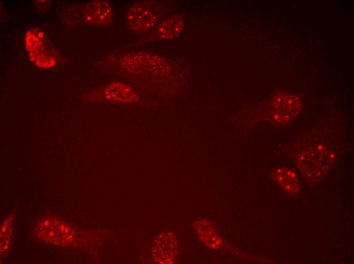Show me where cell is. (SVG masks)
I'll return each mask as SVG.
<instances>
[{"label":"cell","mask_w":354,"mask_h":264,"mask_svg":"<svg viewBox=\"0 0 354 264\" xmlns=\"http://www.w3.org/2000/svg\"><path fill=\"white\" fill-rule=\"evenodd\" d=\"M86 22L94 26H105L110 23L113 12L110 5L102 0L90 2L84 10Z\"/></svg>","instance_id":"cell-4"},{"label":"cell","mask_w":354,"mask_h":264,"mask_svg":"<svg viewBox=\"0 0 354 264\" xmlns=\"http://www.w3.org/2000/svg\"><path fill=\"white\" fill-rule=\"evenodd\" d=\"M335 160L332 151L327 147L320 145L300 152L297 157V165L306 181L316 182L331 170Z\"/></svg>","instance_id":"cell-1"},{"label":"cell","mask_w":354,"mask_h":264,"mask_svg":"<svg viewBox=\"0 0 354 264\" xmlns=\"http://www.w3.org/2000/svg\"><path fill=\"white\" fill-rule=\"evenodd\" d=\"M184 23L178 17H171L163 22L156 31L157 38L161 40L173 39L181 34Z\"/></svg>","instance_id":"cell-8"},{"label":"cell","mask_w":354,"mask_h":264,"mask_svg":"<svg viewBox=\"0 0 354 264\" xmlns=\"http://www.w3.org/2000/svg\"><path fill=\"white\" fill-rule=\"evenodd\" d=\"M107 97L112 101L131 102L138 100L134 91L126 85L120 82L113 83L106 90Z\"/></svg>","instance_id":"cell-7"},{"label":"cell","mask_w":354,"mask_h":264,"mask_svg":"<svg viewBox=\"0 0 354 264\" xmlns=\"http://www.w3.org/2000/svg\"><path fill=\"white\" fill-rule=\"evenodd\" d=\"M273 106L275 120L284 123L291 120L298 114L301 108V102L296 94L282 92L275 96Z\"/></svg>","instance_id":"cell-3"},{"label":"cell","mask_w":354,"mask_h":264,"mask_svg":"<svg viewBox=\"0 0 354 264\" xmlns=\"http://www.w3.org/2000/svg\"><path fill=\"white\" fill-rule=\"evenodd\" d=\"M272 177L276 183L288 194L295 195L299 193L300 185L298 178L292 170L285 167H278L273 170Z\"/></svg>","instance_id":"cell-6"},{"label":"cell","mask_w":354,"mask_h":264,"mask_svg":"<svg viewBox=\"0 0 354 264\" xmlns=\"http://www.w3.org/2000/svg\"><path fill=\"white\" fill-rule=\"evenodd\" d=\"M37 234L41 240L59 246L68 245L74 237L73 230L69 226L54 218L41 221L37 227Z\"/></svg>","instance_id":"cell-2"},{"label":"cell","mask_w":354,"mask_h":264,"mask_svg":"<svg viewBox=\"0 0 354 264\" xmlns=\"http://www.w3.org/2000/svg\"><path fill=\"white\" fill-rule=\"evenodd\" d=\"M129 27L134 31L144 32L152 29L156 24V18L149 10L138 6L132 7L127 15Z\"/></svg>","instance_id":"cell-5"}]
</instances>
